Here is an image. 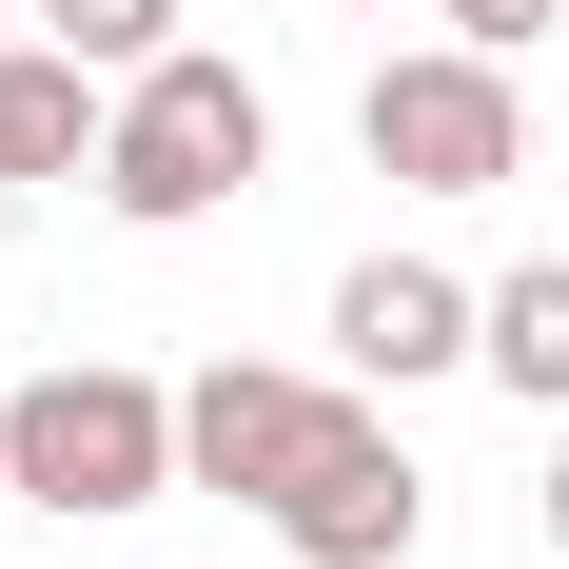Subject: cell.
Masks as SVG:
<instances>
[{"instance_id": "5", "label": "cell", "mask_w": 569, "mask_h": 569, "mask_svg": "<svg viewBox=\"0 0 569 569\" xmlns=\"http://www.w3.org/2000/svg\"><path fill=\"white\" fill-rule=\"evenodd\" d=\"M373 393V373H276V353H217V373H177V452H197V491H236V511H276L295 471H315V432Z\"/></svg>"}, {"instance_id": "4", "label": "cell", "mask_w": 569, "mask_h": 569, "mask_svg": "<svg viewBox=\"0 0 569 569\" xmlns=\"http://www.w3.org/2000/svg\"><path fill=\"white\" fill-rule=\"evenodd\" d=\"M256 530H276L295 569H412V550H432V471L393 452V412L353 393L335 432H315V471H295V491H276Z\"/></svg>"}, {"instance_id": "7", "label": "cell", "mask_w": 569, "mask_h": 569, "mask_svg": "<svg viewBox=\"0 0 569 569\" xmlns=\"http://www.w3.org/2000/svg\"><path fill=\"white\" fill-rule=\"evenodd\" d=\"M99 118L118 79L79 40H40V20H0V197H59V177H99Z\"/></svg>"}, {"instance_id": "13", "label": "cell", "mask_w": 569, "mask_h": 569, "mask_svg": "<svg viewBox=\"0 0 569 569\" xmlns=\"http://www.w3.org/2000/svg\"><path fill=\"white\" fill-rule=\"evenodd\" d=\"M0 20H20V0H0Z\"/></svg>"}, {"instance_id": "9", "label": "cell", "mask_w": 569, "mask_h": 569, "mask_svg": "<svg viewBox=\"0 0 569 569\" xmlns=\"http://www.w3.org/2000/svg\"><path fill=\"white\" fill-rule=\"evenodd\" d=\"M40 40H79L99 79H138V59H177V0H20Z\"/></svg>"}, {"instance_id": "14", "label": "cell", "mask_w": 569, "mask_h": 569, "mask_svg": "<svg viewBox=\"0 0 569 569\" xmlns=\"http://www.w3.org/2000/svg\"><path fill=\"white\" fill-rule=\"evenodd\" d=\"M0 511H20V491H0Z\"/></svg>"}, {"instance_id": "8", "label": "cell", "mask_w": 569, "mask_h": 569, "mask_svg": "<svg viewBox=\"0 0 569 569\" xmlns=\"http://www.w3.org/2000/svg\"><path fill=\"white\" fill-rule=\"evenodd\" d=\"M511 412H569V256H530V276H491V353H471Z\"/></svg>"}, {"instance_id": "1", "label": "cell", "mask_w": 569, "mask_h": 569, "mask_svg": "<svg viewBox=\"0 0 569 569\" xmlns=\"http://www.w3.org/2000/svg\"><path fill=\"white\" fill-rule=\"evenodd\" d=\"M0 491H20L40 530H118V511H158V491H197L177 393H158V373H118V353L20 373V393H0Z\"/></svg>"}, {"instance_id": "12", "label": "cell", "mask_w": 569, "mask_h": 569, "mask_svg": "<svg viewBox=\"0 0 569 569\" xmlns=\"http://www.w3.org/2000/svg\"><path fill=\"white\" fill-rule=\"evenodd\" d=\"M335 20H393V0H335Z\"/></svg>"}, {"instance_id": "2", "label": "cell", "mask_w": 569, "mask_h": 569, "mask_svg": "<svg viewBox=\"0 0 569 569\" xmlns=\"http://www.w3.org/2000/svg\"><path fill=\"white\" fill-rule=\"evenodd\" d=\"M256 177H276V99H256L217 40H177V59H138V79H118V118H99V217L197 236L217 197H256Z\"/></svg>"}, {"instance_id": "6", "label": "cell", "mask_w": 569, "mask_h": 569, "mask_svg": "<svg viewBox=\"0 0 569 569\" xmlns=\"http://www.w3.org/2000/svg\"><path fill=\"white\" fill-rule=\"evenodd\" d=\"M491 353V295L432 276V256H353L335 276V373H373V393H412V373H471Z\"/></svg>"}, {"instance_id": "11", "label": "cell", "mask_w": 569, "mask_h": 569, "mask_svg": "<svg viewBox=\"0 0 569 569\" xmlns=\"http://www.w3.org/2000/svg\"><path fill=\"white\" fill-rule=\"evenodd\" d=\"M550 550H569V412H550Z\"/></svg>"}, {"instance_id": "10", "label": "cell", "mask_w": 569, "mask_h": 569, "mask_svg": "<svg viewBox=\"0 0 569 569\" xmlns=\"http://www.w3.org/2000/svg\"><path fill=\"white\" fill-rule=\"evenodd\" d=\"M432 20H452V40H491V59H530V40L569 20V0H432Z\"/></svg>"}, {"instance_id": "3", "label": "cell", "mask_w": 569, "mask_h": 569, "mask_svg": "<svg viewBox=\"0 0 569 569\" xmlns=\"http://www.w3.org/2000/svg\"><path fill=\"white\" fill-rule=\"evenodd\" d=\"M353 158L393 177V197H511L530 177V99H511V59L491 40H393L373 79H353Z\"/></svg>"}]
</instances>
